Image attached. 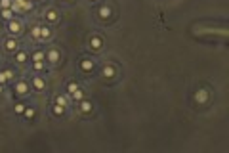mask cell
I'll use <instances>...</instances> for the list:
<instances>
[{"label": "cell", "instance_id": "cell-1", "mask_svg": "<svg viewBox=\"0 0 229 153\" xmlns=\"http://www.w3.org/2000/svg\"><path fill=\"white\" fill-rule=\"evenodd\" d=\"M14 6H17V10H25V12H27V10L32 8V2L31 0H15Z\"/></svg>", "mask_w": 229, "mask_h": 153}, {"label": "cell", "instance_id": "cell-2", "mask_svg": "<svg viewBox=\"0 0 229 153\" xmlns=\"http://www.w3.org/2000/svg\"><path fill=\"white\" fill-rule=\"evenodd\" d=\"M8 29H10V33H12V35H17V33L21 31V25H19L17 21H10Z\"/></svg>", "mask_w": 229, "mask_h": 153}, {"label": "cell", "instance_id": "cell-3", "mask_svg": "<svg viewBox=\"0 0 229 153\" xmlns=\"http://www.w3.org/2000/svg\"><path fill=\"white\" fill-rule=\"evenodd\" d=\"M0 15H2L4 19H12V15H14V10H12V8H2V10H0Z\"/></svg>", "mask_w": 229, "mask_h": 153}, {"label": "cell", "instance_id": "cell-4", "mask_svg": "<svg viewBox=\"0 0 229 153\" xmlns=\"http://www.w3.org/2000/svg\"><path fill=\"white\" fill-rule=\"evenodd\" d=\"M90 44H92V48H94V50H99V48H101V38L99 37H92Z\"/></svg>", "mask_w": 229, "mask_h": 153}, {"label": "cell", "instance_id": "cell-5", "mask_svg": "<svg viewBox=\"0 0 229 153\" xmlns=\"http://www.w3.org/2000/svg\"><path fill=\"white\" fill-rule=\"evenodd\" d=\"M80 67H82V71H92V69H94V61L84 60L82 63H80Z\"/></svg>", "mask_w": 229, "mask_h": 153}, {"label": "cell", "instance_id": "cell-6", "mask_svg": "<svg viewBox=\"0 0 229 153\" xmlns=\"http://www.w3.org/2000/svg\"><path fill=\"white\" fill-rule=\"evenodd\" d=\"M27 92V84L25 82H17L15 84V94H25Z\"/></svg>", "mask_w": 229, "mask_h": 153}, {"label": "cell", "instance_id": "cell-7", "mask_svg": "<svg viewBox=\"0 0 229 153\" xmlns=\"http://www.w3.org/2000/svg\"><path fill=\"white\" fill-rule=\"evenodd\" d=\"M15 48H17V42L14 40V38H10V40H6V50H10V52H14Z\"/></svg>", "mask_w": 229, "mask_h": 153}, {"label": "cell", "instance_id": "cell-8", "mask_svg": "<svg viewBox=\"0 0 229 153\" xmlns=\"http://www.w3.org/2000/svg\"><path fill=\"white\" fill-rule=\"evenodd\" d=\"M48 60H50L52 63H55V61L59 60V54H57V50H52L50 54H48Z\"/></svg>", "mask_w": 229, "mask_h": 153}, {"label": "cell", "instance_id": "cell-9", "mask_svg": "<svg viewBox=\"0 0 229 153\" xmlns=\"http://www.w3.org/2000/svg\"><path fill=\"white\" fill-rule=\"evenodd\" d=\"M206 98H208V94H206L204 92V90H199V92H197V102H206Z\"/></svg>", "mask_w": 229, "mask_h": 153}, {"label": "cell", "instance_id": "cell-10", "mask_svg": "<svg viewBox=\"0 0 229 153\" xmlns=\"http://www.w3.org/2000/svg\"><path fill=\"white\" fill-rule=\"evenodd\" d=\"M46 17L50 19V21H55V19H57V12H55V10H48V12H46Z\"/></svg>", "mask_w": 229, "mask_h": 153}, {"label": "cell", "instance_id": "cell-11", "mask_svg": "<svg viewBox=\"0 0 229 153\" xmlns=\"http://www.w3.org/2000/svg\"><path fill=\"white\" fill-rule=\"evenodd\" d=\"M55 103H57V105H63V107H67V98H65V96H57V98H55Z\"/></svg>", "mask_w": 229, "mask_h": 153}, {"label": "cell", "instance_id": "cell-12", "mask_svg": "<svg viewBox=\"0 0 229 153\" xmlns=\"http://www.w3.org/2000/svg\"><path fill=\"white\" fill-rule=\"evenodd\" d=\"M99 15H101V17H103V19H107V17H109V15H111V10L107 8V6H103V8L99 10Z\"/></svg>", "mask_w": 229, "mask_h": 153}, {"label": "cell", "instance_id": "cell-13", "mask_svg": "<svg viewBox=\"0 0 229 153\" xmlns=\"http://www.w3.org/2000/svg\"><path fill=\"white\" fill-rule=\"evenodd\" d=\"M50 29L48 27H40V38H50Z\"/></svg>", "mask_w": 229, "mask_h": 153}, {"label": "cell", "instance_id": "cell-14", "mask_svg": "<svg viewBox=\"0 0 229 153\" xmlns=\"http://www.w3.org/2000/svg\"><path fill=\"white\" fill-rule=\"evenodd\" d=\"M80 109H82L84 113L92 111V103H90V102H82V103H80Z\"/></svg>", "mask_w": 229, "mask_h": 153}, {"label": "cell", "instance_id": "cell-15", "mask_svg": "<svg viewBox=\"0 0 229 153\" xmlns=\"http://www.w3.org/2000/svg\"><path fill=\"white\" fill-rule=\"evenodd\" d=\"M103 75H105L107 79H111V77L114 75V69H113V67H105V69H103Z\"/></svg>", "mask_w": 229, "mask_h": 153}, {"label": "cell", "instance_id": "cell-16", "mask_svg": "<svg viewBox=\"0 0 229 153\" xmlns=\"http://www.w3.org/2000/svg\"><path fill=\"white\" fill-rule=\"evenodd\" d=\"M71 96H73V98H74V100H82V98H84V94H82V92H80V90H78V88H77V90H74V92H73V94H71Z\"/></svg>", "mask_w": 229, "mask_h": 153}, {"label": "cell", "instance_id": "cell-17", "mask_svg": "<svg viewBox=\"0 0 229 153\" xmlns=\"http://www.w3.org/2000/svg\"><path fill=\"white\" fill-rule=\"evenodd\" d=\"M15 60H17L19 63H23V61L27 60V54H25V52H19V54H17V57H15Z\"/></svg>", "mask_w": 229, "mask_h": 153}, {"label": "cell", "instance_id": "cell-18", "mask_svg": "<svg viewBox=\"0 0 229 153\" xmlns=\"http://www.w3.org/2000/svg\"><path fill=\"white\" fill-rule=\"evenodd\" d=\"M0 8H12V0H0Z\"/></svg>", "mask_w": 229, "mask_h": 153}, {"label": "cell", "instance_id": "cell-19", "mask_svg": "<svg viewBox=\"0 0 229 153\" xmlns=\"http://www.w3.org/2000/svg\"><path fill=\"white\" fill-rule=\"evenodd\" d=\"M32 37H34V38H40V27H32Z\"/></svg>", "mask_w": 229, "mask_h": 153}, {"label": "cell", "instance_id": "cell-20", "mask_svg": "<svg viewBox=\"0 0 229 153\" xmlns=\"http://www.w3.org/2000/svg\"><path fill=\"white\" fill-rule=\"evenodd\" d=\"M32 60H34V61H42V60H44V54H42V52H37V54L32 56Z\"/></svg>", "mask_w": 229, "mask_h": 153}, {"label": "cell", "instance_id": "cell-21", "mask_svg": "<svg viewBox=\"0 0 229 153\" xmlns=\"http://www.w3.org/2000/svg\"><path fill=\"white\" fill-rule=\"evenodd\" d=\"M34 86H37V88H44V80L37 77V79H34Z\"/></svg>", "mask_w": 229, "mask_h": 153}, {"label": "cell", "instance_id": "cell-22", "mask_svg": "<svg viewBox=\"0 0 229 153\" xmlns=\"http://www.w3.org/2000/svg\"><path fill=\"white\" fill-rule=\"evenodd\" d=\"M78 88V86H77V82H69V86H67V90H69V92H71V94H73L74 92V90H77Z\"/></svg>", "mask_w": 229, "mask_h": 153}, {"label": "cell", "instance_id": "cell-23", "mask_svg": "<svg viewBox=\"0 0 229 153\" xmlns=\"http://www.w3.org/2000/svg\"><path fill=\"white\" fill-rule=\"evenodd\" d=\"M25 117H29V119H32V117H34V109H25Z\"/></svg>", "mask_w": 229, "mask_h": 153}, {"label": "cell", "instance_id": "cell-24", "mask_svg": "<svg viewBox=\"0 0 229 153\" xmlns=\"http://www.w3.org/2000/svg\"><path fill=\"white\" fill-rule=\"evenodd\" d=\"M54 113H55V115H61V113H63V105H55L54 107Z\"/></svg>", "mask_w": 229, "mask_h": 153}, {"label": "cell", "instance_id": "cell-25", "mask_svg": "<svg viewBox=\"0 0 229 153\" xmlns=\"http://www.w3.org/2000/svg\"><path fill=\"white\" fill-rule=\"evenodd\" d=\"M15 111L23 113V111H25V105H23V103H15Z\"/></svg>", "mask_w": 229, "mask_h": 153}, {"label": "cell", "instance_id": "cell-26", "mask_svg": "<svg viewBox=\"0 0 229 153\" xmlns=\"http://www.w3.org/2000/svg\"><path fill=\"white\" fill-rule=\"evenodd\" d=\"M42 67H44V63H42V61H34V69H37V71H40Z\"/></svg>", "mask_w": 229, "mask_h": 153}, {"label": "cell", "instance_id": "cell-27", "mask_svg": "<svg viewBox=\"0 0 229 153\" xmlns=\"http://www.w3.org/2000/svg\"><path fill=\"white\" fill-rule=\"evenodd\" d=\"M0 92H2V84H0Z\"/></svg>", "mask_w": 229, "mask_h": 153}, {"label": "cell", "instance_id": "cell-28", "mask_svg": "<svg viewBox=\"0 0 229 153\" xmlns=\"http://www.w3.org/2000/svg\"><path fill=\"white\" fill-rule=\"evenodd\" d=\"M92 2H94V0H92Z\"/></svg>", "mask_w": 229, "mask_h": 153}]
</instances>
